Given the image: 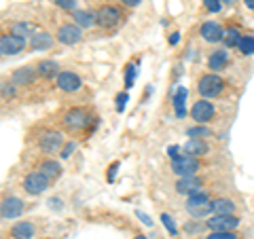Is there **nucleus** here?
Here are the masks:
<instances>
[{
  "instance_id": "obj_1",
  "label": "nucleus",
  "mask_w": 254,
  "mask_h": 239,
  "mask_svg": "<svg viewBox=\"0 0 254 239\" xmlns=\"http://www.w3.org/2000/svg\"><path fill=\"white\" fill-rule=\"evenodd\" d=\"M64 125H66L70 131H83L93 125V117L89 110H85V108H70L68 113L64 115Z\"/></svg>"
},
{
  "instance_id": "obj_2",
  "label": "nucleus",
  "mask_w": 254,
  "mask_h": 239,
  "mask_svg": "<svg viewBox=\"0 0 254 239\" xmlns=\"http://www.w3.org/2000/svg\"><path fill=\"white\" fill-rule=\"evenodd\" d=\"M222 89H225V81H222L218 74H203L199 78V83H197V91H199L205 100L216 98V95L222 93Z\"/></svg>"
},
{
  "instance_id": "obj_3",
  "label": "nucleus",
  "mask_w": 254,
  "mask_h": 239,
  "mask_svg": "<svg viewBox=\"0 0 254 239\" xmlns=\"http://www.w3.org/2000/svg\"><path fill=\"white\" fill-rule=\"evenodd\" d=\"M187 210L190 216L199 218L205 216V214L212 212V199L205 195V193H195V195H189V201H187Z\"/></svg>"
},
{
  "instance_id": "obj_4",
  "label": "nucleus",
  "mask_w": 254,
  "mask_h": 239,
  "mask_svg": "<svg viewBox=\"0 0 254 239\" xmlns=\"http://www.w3.org/2000/svg\"><path fill=\"white\" fill-rule=\"evenodd\" d=\"M95 19H98V26L102 28H115L121 21V11L115 4H102L95 11Z\"/></svg>"
},
{
  "instance_id": "obj_5",
  "label": "nucleus",
  "mask_w": 254,
  "mask_h": 239,
  "mask_svg": "<svg viewBox=\"0 0 254 239\" xmlns=\"http://www.w3.org/2000/svg\"><path fill=\"white\" fill-rule=\"evenodd\" d=\"M51 180L45 176V174L41 172H32L26 176V180H23V190H26L28 195H43L47 188H49Z\"/></svg>"
},
{
  "instance_id": "obj_6",
  "label": "nucleus",
  "mask_w": 254,
  "mask_h": 239,
  "mask_svg": "<svg viewBox=\"0 0 254 239\" xmlns=\"http://www.w3.org/2000/svg\"><path fill=\"white\" fill-rule=\"evenodd\" d=\"M172 170L174 174H178L180 178H187V176H195L197 170H199V161L190 155H180L178 159L172 161Z\"/></svg>"
},
{
  "instance_id": "obj_7",
  "label": "nucleus",
  "mask_w": 254,
  "mask_h": 239,
  "mask_svg": "<svg viewBox=\"0 0 254 239\" xmlns=\"http://www.w3.org/2000/svg\"><path fill=\"white\" fill-rule=\"evenodd\" d=\"M38 146H41L45 153H58L64 146V135L55 129H45L38 135Z\"/></svg>"
},
{
  "instance_id": "obj_8",
  "label": "nucleus",
  "mask_w": 254,
  "mask_h": 239,
  "mask_svg": "<svg viewBox=\"0 0 254 239\" xmlns=\"http://www.w3.org/2000/svg\"><path fill=\"white\" fill-rule=\"evenodd\" d=\"M55 38L62 43V45H76L81 43V28L76 26V23H64V26L58 28V34H55Z\"/></svg>"
},
{
  "instance_id": "obj_9",
  "label": "nucleus",
  "mask_w": 254,
  "mask_h": 239,
  "mask_svg": "<svg viewBox=\"0 0 254 239\" xmlns=\"http://www.w3.org/2000/svg\"><path fill=\"white\" fill-rule=\"evenodd\" d=\"M214 113H216V110H214V104L208 102V100H197L193 104V108H190V117H193V121L201 123V125L212 121Z\"/></svg>"
},
{
  "instance_id": "obj_10",
  "label": "nucleus",
  "mask_w": 254,
  "mask_h": 239,
  "mask_svg": "<svg viewBox=\"0 0 254 239\" xmlns=\"http://www.w3.org/2000/svg\"><path fill=\"white\" fill-rule=\"evenodd\" d=\"M26 41L15 34H2L0 36V55H17L23 51Z\"/></svg>"
},
{
  "instance_id": "obj_11",
  "label": "nucleus",
  "mask_w": 254,
  "mask_h": 239,
  "mask_svg": "<svg viewBox=\"0 0 254 239\" xmlns=\"http://www.w3.org/2000/svg\"><path fill=\"white\" fill-rule=\"evenodd\" d=\"M55 83H58V87L62 91H66V93H72V91H78L81 89V76L74 74V72H70V70H64V72H60L58 76H55Z\"/></svg>"
},
{
  "instance_id": "obj_12",
  "label": "nucleus",
  "mask_w": 254,
  "mask_h": 239,
  "mask_svg": "<svg viewBox=\"0 0 254 239\" xmlns=\"http://www.w3.org/2000/svg\"><path fill=\"white\" fill-rule=\"evenodd\" d=\"M23 212V201L19 197H6L0 203V216L2 218H17Z\"/></svg>"
},
{
  "instance_id": "obj_13",
  "label": "nucleus",
  "mask_w": 254,
  "mask_h": 239,
  "mask_svg": "<svg viewBox=\"0 0 254 239\" xmlns=\"http://www.w3.org/2000/svg\"><path fill=\"white\" fill-rule=\"evenodd\" d=\"M212 231H235L240 227V218L235 216H212L205 222Z\"/></svg>"
},
{
  "instance_id": "obj_14",
  "label": "nucleus",
  "mask_w": 254,
  "mask_h": 239,
  "mask_svg": "<svg viewBox=\"0 0 254 239\" xmlns=\"http://www.w3.org/2000/svg\"><path fill=\"white\" fill-rule=\"evenodd\" d=\"M176 190L182 195H195V193H201V180L197 176H187V178H180L176 182Z\"/></svg>"
},
{
  "instance_id": "obj_15",
  "label": "nucleus",
  "mask_w": 254,
  "mask_h": 239,
  "mask_svg": "<svg viewBox=\"0 0 254 239\" xmlns=\"http://www.w3.org/2000/svg\"><path fill=\"white\" fill-rule=\"evenodd\" d=\"M201 36H203V41H208V43H218V41L225 38V32H222L220 23L208 21V23H203L201 26Z\"/></svg>"
},
{
  "instance_id": "obj_16",
  "label": "nucleus",
  "mask_w": 254,
  "mask_h": 239,
  "mask_svg": "<svg viewBox=\"0 0 254 239\" xmlns=\"http://www.w3.org/2000/svg\"><path fill=\"white\" fill-rule=\"evenodd\" d=\"M34 76H36V70L34 68L23 66V68L15 70L13 76H11V81H13L15 87H26V85H30L32 81H34Z\"/></svg>"
},
{
  "instance_id": "obj_17",
  "label": "nucleus",
  "mask_w": 254,
  "mask_h": 239,
  "mask_svg": "<svg viewBox=\"0 0 254 239\" xmlns=\"http://www.w3.org/2000/svg\"><path fill=\"white\" fill-rule=\"evenodd\" d=\"M30 47L34 51H47L53 47V36L49 34V32H36L34 36L30 38Z\"/></svg>"
},
{
  "instance_id": "obj_18",
  "label": "nucleus",
  "mask_w": 254,
  "mask_h": 239,
  "mask_svg": "<svg viewBox=\"0 0 254 239\" xmlns=\"http://www.w3.org/2000/svg\"><path fill=\"white\" fill-rule=\"evenodd\" d=\"M72 23H76L78 28H93L98 19H95V13L93 11H83V9H76L72 11Z\"/></svg>"
},
{
  "instance_id": "obj_19",
  "label": "nucleus",
  "mask_w": 254,
  "mask_h": 239,
  "mask_svg": "<svg viewBox=\"0 0 254 239\" xmlns=\"http://www.w3.org/2000/svg\"><path fill=\"white\" fill-rule=\"evenodd\" d=\"M235 203L231 199H214L212 201V214L214 216H233Z\"/></svg>"
},
{
  "instance_id": "obj_20",
  "label": "nucleus",
  "mask_w": 254,
  "mask_h": 239,
  "mask_svg": "<svg viewBox=\"0 0 254 239\" xmlns=\"http://www.w3.org/2000/svg\"><path fill=\"white\" fill-rule=\"evenodd\" d=\"M38 172L45 174L49 180H55V178H60L62 176V165L58 161H53V159H45V161L41 163V167H38Z\"/></svg>"
},
{
  "instance_id": "obj_21",
  "label": "nucleus",
  "mask_w": 254,
  "mask_h": 239,
  "mask_svg": "<svg viewBox=\"0 0 254 239\" xmlns=\"http://www.w3.org/2000/svg\"><path fill=\"white\" fill-rule=\"evenodd\" d=\"M11 34L26 41V38H32L36 34V28H34V23H30V21H15L13 28H11Z\"/></svg>"
},
{
  "instance_id": "obj_22",
  "label": "nucleus",
  "mask_w": 254,
  "mask_h": 239,
  "mask_svg": "<svg viewBox=\"0 0 254 239\" xmlns=\"http://www.w3.org/2000/svg\"><path fill=\"white\" fill-rule=\"evenodd\" d=\"M11 237L13 239H32L34 237V227H32V222H17V225H13Z\"/></svg>"
},
{
  "instance_id": "obj_23",
  "label": "nucleus",
  "mask_w": 254,
  "mask_h": 239,
  "mask_svg": "<svg viewBox=\"0 0 254 239\" xmlns=\"http://www.w3.org/2000/svg\"><path fill=\"white\" fill-rule=\"evenodd\" d=\"M36 74H41L43 78L58 76L60 74V66L53 60H43V61H38V66H36Z\"/></svg>"
},
{
  "instance_id": "obj_24",
  "label": "nucleus",
  "mask_w": 254,
  "mask_h": 239,
  "mask_svg": "<svg viewBox=\"0 0 254 239\" xmlns=\"http://www.w3.org/2000/svg\"><path fill=\"white\" fill-rule=\"evenodd\" d=\"M185 150H187V155H190V157L205 155V153H208V144H205L203 140H199V138H190L185 144Z\"/></svg>"
},
{
  "instance_id": "obj_25",
  "label": "nucleus",
  "mask_w": 254,
  "mask_h": 239,
  "mask_svg": "<svg viewBox=\"0 0 254 239\" xmlns=\"http://www.w3.org/2000/svg\"><path fill=\"white\" fill-rule=\"evenodd\" d=\"M227 61H229V55L225 51H214L208 60V66H210V70H214V72H218V70H225Z\"/></svg>"
},
{
  "instance_id": "obj_26",
  "label": "nucleus",
  "mask_w": 254,
  "mask_h": 239,
  "mask_svg": "<svg viewBox=\"0 0 254 239\" xmlns=\"http://www.w3.org/2000/svg\"><path fill=\"white\" fill-rule=\"evenodd\" d=\"M185 102H187V89L185 87H178L176 95H174V108H176V115L182 119L187 115V108H185Z\"/></svg>"
},
{
  "instance_id": "obj_27",
  "label": "nucleus",
  "mask_w": 254,
  "mask_h": 239,
  "mask_svg": "<svg viewBox=\"0 0 254 239\" xmlns=\"http://www.w3.org/2000/svg\"><path fill=\"white\" fill-rule=\"evenodd\" d=\"M222 41H225V43H227V47H240V41H242V34H240V32H237L235 28H231V30H229V32H227V34H225V38H222Z\"/></svg>"
},
{
  "instance_id": "obj_28",
  "label": "nucleus",
  "mask_w": 254,
  "mask_h": 239,
  "mask_svg": "<svg viewBox=\"0 0 254 239\" xmlns=\"http://www.w3.org/2000/svg\"><path fill=\"white\" fill-rule=\"evenodd\" d=\"M240 49L244 55H254V36H242Z\"/></svg>"
},
{
  "instance_id": "obj_29",
  "label": "nucleus",
  "mask_w": 254,
  "mask_h": 239,
  "mask_svg": "<svg viewBox=\"0 0 254 239\" xmlns=\"http://www.w3.org/2000/svg\"><path fill=\"white\" fill-rule=\"evenodd\" d=\"M189 135H190V138H205V135H210L212 133V129H210V127H201V125H197V127H190V129L187 131Z\"/></svg>"
},
{
  "instance_id": "obj_30",
  "label": "nucleus",
  "mask_w": 254,
  "mask_h": 239,
  "mask_svg": "<svg viewBox=\"0 0 254 239\" xmlns=\"http://www.w3.org/2000/svg\"><path fill=\"white\" fill-rule=\"evenodd\" d=\"M205 239H240L233 231H212V233Z\"/></svg>"
},
{
  "instance_id": "obj_31",
  "label": "nucleus",
  "mask_w": 254,
  "mask_h": 239,
  "mask_svg": "<svg viewBox=\"0 0 254 239\" xmlns=\"http://www.w3.org/2000/svg\"><path fill=\"white\" fill-rule=\"evenodd\" d=\"M55 6H60L64 11H76L78 9V0H53Z\"/></svg>"
},
{
  "instance_id": "obj_32",
  "label": "nucleus",
  "mask_w": 254,
  "mask_h": 239,
  "mask_svg": "<svg viewBox=\"0 0 254 239\" xmlns=\"http://www.w3.org/2000/svg\"><path fill=\"white\" fill-rule=\"evenodd\" d=\"M161 222H163V227L168 229L170 235H178V229H176V225H174V218L170 216V214H161Z\"/></svg>"
},
{
  "instance_id": "obj_33",
  "label": "nucleus",
  "mask_w": 254,
  "mask_h": 239,
  "mask_svg": "<svg viewBox=\"0 0 254 239\" xmlns=\"http://www.w3.org/2000/svg\"><path fill=\"white\" fill-rule=\"evenodd\" d=\"M136 72H138V70H136V63H129V66L125 68V87H127V89H129V87L133 85V78H136Z\"/></svg>"
},
{
  "instance_id": "obj_34",
  "label": "nucleus",
  "mask_w": 254,
  "mask_h": 239,
  "mask_svg": "<svg viewBox=\"0 0 254 239\" xmlns=\"http://www.w3.org/2000/svg\"><path fill=\"white\" fill-rule=\"evenodd\" d=\"M203 6L212 13H218L222 9V0H203Z\"/></svg>"
},
{
  "instance_id": "obj_35",
  "label": "nucleus",
  "mask_w": 254,
  "mask_h": 239,
  "mask_svg": "<svg viewBox=\"0 0 254 239\" xmlns=\"http://www.w3.org/2000/svg\"><path fill=\"white\" fill-rule=\"evenodd\" d=\"M125 104H127V93H119L117 95V110H119V113H123Z\"/></svg>"
},
{
  "instance_id": "obj_36",
  "label": "nucleus",
  "mask_w": 254,
  "mask_h": 239,
  "mask_svg": "<svg viewBox=\"0 0 254 239\" xmlns=\"http://www.w3.org/2000/svg\"><path fill=\"white\" fill-rule=\"evenodd\" d=\"M168 155H170L172 161H174V159H178L180 157V146H170L168 148Z\"/></svg>"
},
{
  "instance_id": "obj_37",
  "label": "nucleus",
  "mask_w": 254,
  "mask_h": 239,
  "mask_svg": "<svg viewBox=\"0 0 254 239\" xmlns=\"http://www.w3.org/2000/svg\"><path fill=\"white\" fill-rule=\"evenodd\" d=\"M2 95H4V98H11V95H15V85H4Z\"/></svg>"
},
{
  "instance_id": "obj_38",
  "label": "nucleus",
  "mask_w": 254,
  "mask_h": 239,
  "mask_svg": "<svg viewBox=\"0 0 254 239\" xmlns=\"http://www.w3.org/2000/svg\"><path fill=\"white\" fill-rule=\"evenodd\" d=\"M119 170V161L113 163V167H108V180H115V172Z\"/></svg>"
},
{
  "instance_id": "obj_39",
  "label": "nucleus",
  "mask_w": 254,
  "mask_h": 239,
  "mask_svg": "<svg viewBox=\"0 0 254 239\" xmlns=\"http://www.w3.org/2000/svg\"><path fill=\"white\" fill-rule=\"evenodd\" d=\"M72 148H74L72 142H70V144H66V146H64V150H62V157H70V153H72Z\"/></svg>"
},
{
  "instance_id": "obj_40",
  "label": "nucleus",
  "mask_w": 254,
  "mask_h": 239,
  "mask_svg": "<svg viewBox=\"0 0 254 239\" xmlns=\"http://www.w3.org/2000/svg\"><path fill=\"white\" fill-rule=\"evenodd\" d=\"M180 41V34H178V32H174V34L170 36V45H176Z\"/></svg>"
},
{
  "instance_id": "obj_41",
  "label": "nucleus",
  "mask_w": 254,
  "mask_h": 239,
  "mask_svg": "<svg viewBox=\"0 0 254 239\" xmlns=\"http://www.w3.org/2000/svg\"><path fill=\"white\" fill-rule=\"evenodd\" d=\"M138 218H140V220H144V225H148V227L153 225V222H150V218H148V216H144L142 212H138Z\"/></svg>"
},
{
  "instance_id": "obj_42",
  "label": "nucleus",
  "mask_w": 254,
  "mask_h": 239,
  "mask_svg": "<svg viewBox=\"0 0 254 239\" xmlns=\"http://www.w3.org/2000/svg\"><path fill=\"white\" fill-rule=\"evenodd\" d=\"M121 2H123L125 6H136V4L140 2V0H121Z\"/></svg>"
},
{
  "instance_id": "obj_43",
  "label": "nucleus",
  "mask_w": 254,
  "mask_h": 239,
  "mask_svg": "<svg viewBox=\"0 0 254 239\" xmlns=\"http://www.w3.org/2000/svg\"><path fill=\"white\" fill-rule=\"evenodd\" d=\"M244 4L248 6V9H252V11H254V0H244Z\"/></svg>"
},
{
  "instance_id": "obj_44",
  "label": "nucleus",
  "mask_w": 254,
  "mask_h": 239,
  "mask_svg": "<svg viewBox=\"0 0 254 239\" xmlns=\"http://www.w3.org/2000/svg\"><path fill=\"white\" fill-rule=\"evenodd\" d=\"M133 239H146L144 235H138V237H133Z\"/></svg>"
}]
</instances>
